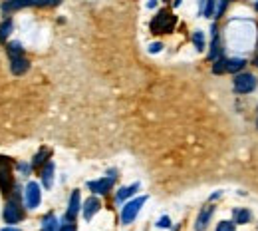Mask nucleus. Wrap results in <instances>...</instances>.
<instances>
[{"label": "nucleus", "instance_id": "obj_1", "mask_svg": "<svg viewBox=\"0 0 258 231\" xmlns=\"http://www.w3.org/2000/svg\"><path fill=\"white\" fill-rule=\"evenodd\" d=\"M2 217H4V223H8V225H14L24 217V209H22V205H20V187H16V185L12 187L10 199L4 205Z\"/></svg>", "mask_w": 258, "mask_h": 231}, {"label": "nucleus", "instance_id": "obj_2", "mask_svg": "<svg viewBox=\"0 0 258 231\" xmlns=\"http://www.w3.org/2000/svg\"><path fill=\"white\" fill-rule=\"evenodd\" d=\"M177 24V18L175 14H171L167 10H161L153 20H151V32L153 34H169L175 30Z\"/></svg>", "mask_w": 258, "mask_h": 231}, {"label": "nucleus", "instance_id": "obj_3", "mask_svg": "<svg viewBox=\"0 0 258 231\" xmlns=\"http://www.w3.org/2000/svg\"><path fill=\"white\" fill-rule=\"evenodd\" d=\"M145 201H147V195H141V197H135L131 201H127L121 207V223L123 225L133 223V219L139 215V212H141V207L145 205Z\"/></svg>", "mask_w": 258, "mask_h": 231}, {"label": "nucleus", "instance_id": "obj_4", "mask_svg": "<svg viewBox=\"0 0 258 231\" xmlns=\"http://www.w3.org/2000/svg\"><path fill=\"white\" fill-rule=\"evenodd\" d=\"M12 161L10 158L0 156V190H2L4 195H10L12 192Z\"/></svg>", "mask_w": 258, "mask_h": 231}, {"label": "nucleus", "instance_id": "obj_5", "mask_svg": "<svg viewBox=\"0 0 258 231\" xmlns=\"http://www.w3.org/2000/svg\"><path fill=\"white\" fill-rule=\"evenodd\" d=\"M232 86L236 94H248L256 88V76L250 72H239V74H234Z\"/></svg>", "mask_w": 258, "mask_h": 231}, {"label": "nucleus", "instance_id": "obj_6", "mask_svg": "<svg viewBox=\"0 0 258 231\" xmlns=\"http://www.w3.org/2000/svg\"><path fill=\"white\" fill-rule=\"evenodd\" d=\"M112 176H107V178H99L96 181H88V187L94 192V194H99V195H105L107 192L113 187V181H115V172H110Z\"/></svg>", "mask_w": 258, "mask_h": 231}, {"label": "nucleus", "instance_id": "obj_7", "mask_svg": "<svg viewBox=\"0 0 258 231\" xmlns=\"http://www.w3.org/2000/svg\"><path fill=\"white\" fill-rule=\"evenodd\" d=\"M24 197H26V205L30 209H36L40 205V201H42V190H40V185L36 181H28Z\"/></svg>", "mask_w": 258, "mask_h": 231}, {"label": "nucleus", "instance_id": "obj_8", "mask_svg": "<svg viewBox=\"0 0 258 231\" xmlns=\"http://www.w3.org/2000/svg\"><path fill=\"white\" fill-rule=\"evenodd\" d=\"M99 209H101V201L97 197H88V199H85V203H83V219L90 221L99 212Z\"/></svg>", "mask_w": 258, "mask_h": 231}, {"label": "nucleus", "instance_id": "obj_9", "mask_svg": "<svg viewBox=\"0 0 258 231\" xmlns=\"http://www.w3.org/2000/svg\"><path fill=\"white\" fill-rule=\"evenodd\" d=\"M212 212H214L212 205H207V207L201 209V213H199V217H197V223H195V231H207L209 221H210V217H212Z\"/></svg>", "mask_w": 258, "mask_h": 231}, {"label": "nucleus", "instance_id": "obj_10", "mask_svg": "<svg viewBox=\"0 0 258 231\" xmlns=\"http://www.w3.org/2000/svg\"><path fill=\"white\" fill-rule=\"evenodd\" d=\"M80 207H81V203H80V192H78V190H74V192H72V195H70V203H68L66 221H74V219H76V215L80 213Z\"/></svg>", "mask_w": 258, "mask_h": 231}, {"label": "nucleus", "instance_id": "obj_11", "mask_svg": "<svg viewBox=\"0 0 258 231\" xmlns=\"http://www.w3.org/2000/svg\"><path fill=\"white\" fill-rule=\"evenodd\" d=\"M10 70H12V74H16V76H22V74H26V72L30 70V62H28L24 56L12 58V60H10Z\"/></svg>", "mask_w": 258, "mask_h": 231}, {"label": "nucleus", "instance_id": "obj_12", "mask_svg": "<svg viewBox=\"0 0 258 231\" xmlns=\"http://www.w3.org/2000/svg\"><path fill=\"white\" fill-rule=\"evenodd\" d=\"M214 10H217V0H199V14L212 18Z\"/></svg>", "mask_w": 258, "mask_h": 231}, {"label": "nucleus", "instance_id": "obj_13", "mask_svg": "<svg viewBox=\"0 0 258 231\" xmlns=\"http://www.w3.org/2000/svg\"><path fill=\"white\" fill-rule=\"evenodd\" d=\"M54 161H46L44 170H42V183H44L46 190H50L52 187V181H54Z\"/></svg>", "mask_w": 258, "mask_h": 231}, {"label": "nucleus", "instance_id": "obj_14", "mask_svg": "<svg viewBox=\"0 0 258 231\" xmlns=\"http://www.w3.org/2000/svg\"><path fill=\"white\" fill-rule=\"evenodd\" d=\"M232 217H234V223L244 225V223H248V221H250L252 213L248 212V209H244V207H236V209H232Z\"/></svg>", "mask_w": 258, "mask_h": 231}, {"label": "nucleus", "instance_id": "obj_15", "mask_svg": "<svg viewBox=\"0 0 258 231\" xmlns=\"http://www.w3.org/2000/svg\"><path fill=\"white\" fill-rule=\"evenodd\" d=\"M24 6H30V0H6V2H2V12L20 10Z\"/></svg>", "mask_w": 258, "mask_h": 231}, {"label": "nucleus", "instance_id": "obj_16", "mask_svg": "<svg viewBox=\"0 0 258 231\" xmlns=\"http://www.w3.org/2000/svg\"><path fill=\"white\" fill-rule=\"evenodd\" d=\"M244 66H246V62H244L242 58H228V62H226V72H230V74H239Z\"/></svg>", "mask_w": 258, "mask_h": 231}, {"label": "nucleus", "instance_id": "obj_17", "mask_svg": "<svg viewBox=\"0 0 258 231\" xmlns=\"http://www.w3.org/2000/svg\"><path fill=\"white\" fill-rule=\"evenodd\" d=\"M48 158H50V150H48V148H42V150L34 156V160H32V167H42V165H46V161H50Z\"/></svg>", "mask_w": 258, "mask_h": 231}, {"label": "nucleus", "instance_id": "obj_18", "mask_svg": "<svg viewBox=\"0 0 258 231\" xmlns=\"http://www.w3.org/2000/svg\"><path fill=\"white\" fill-rule=\"evenodd\" d=\"M60 225H58V219L54 213H48L44 219H42V231H58Z\"/></svg>", "mask_w": 258, "mask_h": 231}, {"label": "nucleus", "instance_id": "obj_19", "mask_svg": "<svg viewBox=\"0 0 258 231\" xmlns=\"http://www.w3.org/2000/svg\"><path fill=\"white\" fill-rule=\"evenodd\" d=\"M137 190H139V183H133V185H129V187H121V190L117 192V195H115V201H123L127 197H131Z\"/></svg>", "mask_w": 258, "mask_h": 231}, {"label": "nucleus", "instance_id": "obj_20", "mask_svg": "<svg viewBox=\"0 0 258 231\" xmlns=\"http://www.w3.org/2000/svg\"><path fill=\"white\" fill-rule=\"evenodd\" d=\"M12 28H14V22H12L10 18L0 24V42H6V38L12 34Z\"/></svg>", "mask_w": 258, "mask_h": 231}, {"label": "nucleus", "instance_id": "obj_21", "mask_svg": "<svg viewBox=\"0 0 258 231\" xmlns=\"http://www.w3.org/2000/svg\"><path fill=\"white\" fill-rule=\"evenodd\" d=\"M8 56H10V60L12 58H20V56H22V44H20V42H10V44H8Z\"/></svg>", "mask_w": 258, "mask_h": 231}, {"label": "nucleus", "instance_id": "obj_22", "mask_svg": "<svg viewBox=\"0 0 258 231\" xmlns=\"http://www.w3.org/2000/svg\"><path fill=\"white\" fill-rule=\"evenodd\" d=\"M226 58H223V56H219L217 58V62L212 64V74H226Z\"/></svg>", "mask_w": 258, "mask_h": 231}, {"label": "nucleus", "instance_id": "obj_23", "mask_svg": "<svg viewBox=\"0 0 258 231\" xmlns=\"http://www.w3.org/2000/svg\"><path fill=\"white\" fill-rule=\"evenodd\" d=\"M193 44H195V48L201 52V50H205V34L201 32V30H195L193 32Z\"/></svg>", "mask_w": 258, "mask_h": 231}, {"label": "nucleus", "instance_id": "obj_24", "mask_svg": "<svg viewBox=\"0 0 258 231\" xmlns=\"http://www.w3.org/2000/svg\"><path fill=\"white\" fill-rule=\"evenodd\" d=\"M226 6H228V0H219V2H217V10H214V16L221 18V16L225 14Z\"/></svg>", "mask_w": 258, "mask_h": 231}, {"label": "nucleus", "instance_id": "obj_25", "mask_svg": "<svg viewBox=\"0 0 258 231\" xmlns=\"http://www.w3.org/2000/svg\"><path fill=\"white\" fill-rule=\"evenodd\" d=\"M217 231H234V223L232 221H221L217 225Z\"/></svg>", "mask_w": 258, "mask_h": 231}, {"label": "nucleus", "instance_id": "obj_26", "mask_svg": "<svg viewBox=\"0 0 258 231\" xmlns=\"http://www.w3.org/2000/svg\"><path fill=\"white\" fill-rule=\"evenodd\" d=\"M155 225H157V227H161V229H169V227H171V219H169V215L159 217V221H157Z\"/></svg>", "mask_w": 258, "mask_h": 231}, {"label": "nucleus", "instance_id": "obj_27", "mask_svg": "<svg viewBox=\"0 0 258 231\" xmlns=\"http://www.w3.org/2000/svg\"><path fill=\"white\" fill-rule=\"evenodd\" d=\"M58 231H76V223H74V221H66L64 225H60Z\"/></svg>", "mask_w": 258, "mask_h": 231}, {"label": "nucleus", "instance_id": "obj_28", "mask_svg": "<svg viewBox=\"0 0 258 231\" xmlns=\"http://www.w3.org/2000/svg\"><path fill=\"white\" fill-rule=\"evenodd\" d=\"M161 48H163V44H161V42H153V44H149V52H151V54H157V52H161Z\"/></svg>", "mask_w": 258, "mask_h": 231}, {"label": "nucleus", "instance_id": "obj_29", "mask_svg": "<svg viewBox=\"0 0 258 231\" xmlns=\"http://www.w3.org/2000/svg\"><path fill=\"white\" fill-rule=\"evenodd\" d=\"M30 6H50V0H30Z\"/></svg>", "mask_w": 258, "mask_h": 231}, {"label": "nucleus", "instance_id": "obj_30", "mask_svg": "<svg viewBox=\"0 0 258 231\" xmlns=\"http://www.w3.org/2000/svg\"><path fill=\"white\" fill-rule=\"evenodd\" d=\"M18 170H20V174H22V176H28L30 174V165L28 163H18Z\"/></svg>", "mask_w": 258, "mask_h": 231}, {"label": "nucleus", "instance_id": "obj_31", "mask_svg": "<svg viewBox=\"0 0 258 231\" xmlns=\"http://www.w3.org/2000/svg\"><path fill=\"white\" fill-rule=\"evenodd\" d=\"M157 6V0H149L147 2V8H155Z\"/></svg>", "mask_w": 258, "mask_h": 231}, {"label": "nucleus", "instance_id": "obj_32", "mask_svg": "<svg viewBox=\"0 0 258 231\" xmlns=\"http://www.w3.org/2000/svg\"><path fill=\"white\" fill-rule=\"evenodd\" d=\"M0 231H20V229H16V227H10V225H8V227H4V229H0Z\"/></svg>", "mask_w": 258, "mask_h": 231}, {"label": "nucleus", "instance_id": "obj_33", "mask_svg": "<svg viewBox=\"0 0 258 231\" xmlns=\"http://www.w3.org/2000/svg\"><path fill=\"white\" fill-rule=\"evenodd\" d=\"M62 2V0H50V6H58Z\"/></svg>", "mask_w": 258, "mask_h": 231}, {"label": "nucleus", "instance_id": "obj_34", "mask_svg": "<svg viewBox=\"0 0 258 231\" xmlns=\"http://www.w3.org/2000/svg\"><path fill=\"white\" fill-rule=\"evenodd\" d=\"M181 2H183V0H173V6H175V8H179V6H181Z\"/></svg>", "mask_w": 258, "mask_h": 231}, {"label": "nucleus", "instance_id": "obj_35", "mask_svg": "<svg viewBox=\"0 0 258 231\" xmlns=\"http://www.w3.org/2000/svg\"><path fill=\"white\" fill-rule=\"evenodd\" d=\"M254 66H258V56H256V58H254Z\"/></svg>", "mask_w": 258, "mask_h": 231}, {"label": "nucleus", "instance_id": "obj_36", "mask_svg": "<svg viewBox=\"0 0 258 231\" xmlns=\"http://www.w3.org/2000/svg\"><path fill=\"white\" fill-rule=\"evenodd\" d=\"M254 8H256V10H258V0H256V2H254Z\"/></svg>", "mask_w": 258, "mask_h": 231}, {"label": "nucleus", "instance_id": "obj_37", "mask_svg": "<svg viewBox=\"0 0 258 231\" xmlns=\"http://www.w3.org/2000/svg\"><path fill=\"white\" fill-rule=\"evenodd\" d=\"M256 125H258V120H256Z\"/></svg>", "mask_w": 258, "mask_h": 231}]
</instances>
